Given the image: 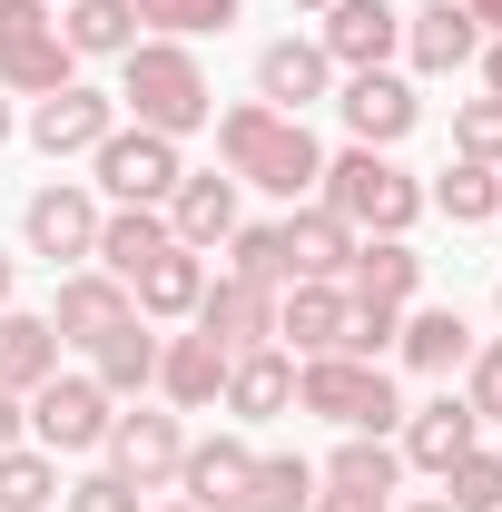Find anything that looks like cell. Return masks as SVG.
<instances>
[{
	"label": "cell",
	"instance_id": "obj_27",
	"mask_svg": "<svg viewBox=\"0 0 502 512\" xmlns=\"http://www.w3.org/2000/svg\"><path fill=\"white\" fill-rule=\"evenodd\" d=\"M276 237H286V266H296V276H345V256H355V227H345L335 207H296Z\"/></svg>",
	"mask_w": 502,
	"mask_h": 512
},
{
	"label": "cell",
	"instance_id": "obj_26",
	"mask_svg": "<svg viewBox=\"0 0 502 512\" xmlns=\"http://www.w3.org/2000/svg\"><path fill=\"white\" fill-rule=\"evenodd\" d=\"M60 40L79 60H128V50H138V0H69Z\"/></svg>",
	"mask_w": 502,
	"mask_h": 512
},
{
	"label": "cell",
	"instance_id": "obj_9",
	"mask_svg": "<svg viewBox=\"0 0 502 512\" xmlns=\"http://www.w3.org/2000/svg\"><path fill=\"white\" fill-rule=\"evenodd\" d=\"M315 50H325V60L355 79V69H384L394 50H404V20H394V0H335Z\"/></svg>",
	"mask_w": 502,
	"mask_h": 512
},
{
	"label": "cell",
	"instance_id": "obj_5",
	"mask_svg": "<svg viewBox=\"0 0 502 512\" xmlns=\"http://www.w3.org/2000/svg\"><path fill=\"white\" fill-rule=\"evenodd\" d=\"M69 50L60 20H50V0H0V79L10 89H30V99H50V89H69Z\"/></svg>",
	"mask_w": 502,
	"mask_h": 512
},
{
	"label": "cell",
	"instance_id": "obj_39",
	"mask_svg": "<svg viewBox=\"0 0 502 512\" xmlns=\"http://www.w3.org/2000/svg\"><path fill=\"white\" fill-rule=\"evenodd\" d=\"M394 335H404V316H394V306H355V316H345V355H365V365H375Z\"/></svg>",
	"mask_w": 502,
	"mask_h": 512
},
{
	"label": "cell",
	"instance_id": "obj_17",
	"mask_svg": "<svg viewBox=\"0 0 502 512\" xmlns=\"http://www.w3.org/2000/svg\"><path fill=\"white\" fill-rule=\"evenodd\" d=\"M286 404H296V355H286V345H247V355H227V414L266 424V414H286Z\"/></svg>",
	"mask_w": 502,
	"mask_h": 512
},
{
	"label": "cell",
	"instance_id": "obj_24",
	"mask_svg": "<svg viewBox=\"0 0 502 512\" xmlns=\"http://www.w3.org/2000/svg\"><path fill=\"white\" fill-rule=\"evenodd\" d=\"M325 69H335V60H325L315 40H276V50H256V99L296 119L306 99H325Z\"/></svg>",
	"mask_w": 502,
	"mask_h": 512
},
{
	"label": "cell",
	"instance_id": "obj_44",
	"mask_svg": "<svg viewBox=\"0 0 502 512\" xmlns=\"http://www.w3.org/2000/svg\"><path fill=\"white\" fill-rule=\"evenodd\" d=\"M463 10H473V20H483V30L502 40V0H463Z\"/></svg>",
	"mask_w": 502,
	"mask_h": 512
},
{
	"label": "cell",
	"instance_id": "obj_2",
	"mask_svg": "<svg viewBox=\"0 0 502 512\" xmlns=\"http://www.w3.org/2000/svg\"><path fill=\"white\" fill-rule=\"evenodd\" d=\"M119 99L138 109V128H158V138H188V128L217 119L207 69H197L188 40H138V50L119 60Z\"/></svg>",
	"mask_w": 502,
	"mask_h": 512
},
{
	"label": "cell",
	"instance_id": "obj_19",
	"mask_svg": "<svg viewBox=\"0 0 502 512\" xmlns=\"http://www.w3.org/2000/svg\"><path fill=\"white\" fill-rule=\"evenodd\" d=\"M138 306H128V286L99 266V276H60V306H50V325H60V345H99L109 325H128Z\"/></svg>",
	"mask_w": 502,
	"mask_h": 512
},
{
	"label": "cell",
	"instance_id": "obj_13",
	"mask_svg": "<svg viewBox=\"0 0 502 512\" xmlns=\"http://www.w3.org/2000/svg\"><path fill=\"white\" fill-rule=\"evenodd\" d=\"M197 335H217L227 355H247L276 335V286H247V276H217L207 296H197Z\"/></svg>",
	"mask_w": 502,
	"mask_h": 512
},
{
	"label": "cell",
	"instance_id": "obj_12",
	"mask_svg": "<svg viewBox=\"0 0 502 512\" xmlns=\"http://www.w3.org/2000/svg\"><path fill=\"white\" fill-rule=\"evenodd\" d=\"M345 316H355V296H345L335 276H296L286 306H276V335H286L296 355H345Z\"/></svg>",
	"mask_w": 502,
	"mask_h": 512
},
{
	"label": "cell",
	"instance_id": "obj_33",
	"mask_svg": "<svg viewBox=\"0 0 502 512\" xmlns=\"http://www.w3.org/2000/svg\"><path fill=\"white\" fill-rule=\"evenodd\" d=\"M40 503H60V463L40 444H10L0 453V512H40Z\"/></svg>",
	"mask_w": 502,
	"mask_h": 512
},
{
	"label": "cell",
	"instance_id": "obj_15",
	"mask_svg": "<svg viewBox=\"0 0 502 512\" xmlns=\"http://www.w3.org/2000/svg\"><path fill=\"white\" fill-rule=\"evenodd\" d=\"M355 306H404L414 286H424V256L404 247V237H355V256H345V276H335Z\"/></svg>",
	"mask_w": 502,
	"mask_h": 512
},
{
	"label": "cell",
	"instance_id": "obj_35",
	"mask_svg": "<svg viewBox=\"0 0 502 512\" xmlns=\"http://www.w3.org/2000/svg\"><path fill=\"white\" fill-rule=\"evenodd\" d=\"M227 276H247V286H296L286 237H276V227H237V237H227Z\"/></svg>",
	"mask_w": 502,
	"mask_h": 512
},
{
	"label": "cell",
	"instance_id": "obj_50",
	"mask_svg": "<svg viewBox=\"0 0 502 512\" xmlns=\"http://www.w3.org/2000/svg\"><path fill=\"white\" fill-rule=\"evenodd\" d=\"M158 512H197V503H158Z\"/></svg>",
	"mask_w": 502,
	"mask_h": 512
},
{
	"label": "cell",
	"instance_id": "obj_46",
	"mask_svg": "<svg viewBox=\"0 0 502 512\" xmlns=\"http://www.w3.org/2000/svg\"><path fill=\"white\" fill-rule=\"evenodd\" d=\"M0 306H10V256H0Z\"/></svg>",
	"mask_w": 502,
	"mask_h": 512
},
{
	"label": "cell",
	"instance_id": "obj_10",
	"mask_svg": "<svg viewBox=\"0 0 502 512\" xmlns=\"http://www.w3.org/2000/svg\"><path fill=\"white\" fill-rule=\"evenodd\" d=\"M109 128H119V99H109V89H79V79H69V89H50V99L30 109V138H40L50 158H89Z\"/></svg>",
	"mask_w": 502,
	"mask_h": 512
},
{
	"label": "cell",
	"instance_id": "obj_4",
	"mask_svg": "<svg viewBox=\"0 0 502 512\" xmlns=\"http://www.w3.org/2000/svg\"><path fill=\"white\" fill-rule=\"evenodd\" d=\"M296 404L325 414V424H345V434H384V424L404 414V404H394V384H384V365H365V355H306Z\"/></svg>",
	"mask_w": 502,
	"mask_h": 512
},
{
	"label": "cell",
	"instance_id": "obj_34",
	"mask_svg": "<svg viewBox=\"0 0 502 512\" xmlns=\"http://www.w3.org/2000/svg\"><path fill=\"white\" fill-rule=\"evenodd\" d=\"M434 207L453 217V227H483V217L502 207V178H493V168H473V158H453V168L434 178Z\"/></svg>",
	"mask_w": 502,
	"mask_h": 512
},
{
	"label": "cell",
	"instance_id": "obj_21",
	"mask_svg": "<svg viewBox=\"0 0 502 512\" xmlns=\"http://www.w3.org/2000/svg\"><path fill=\"white\" fill-rule=\"evenodd\" d=\"M168 237L178 247H217V237H237V178H178L168 188Z\"/></svg>",
	"mask_w": 502,
	"mask_h": 512
},
{
	"label": "cell",
	"instance_id": "obj_41",
	"mask_svg": "<svg viewBox=\"0 0 502 512\" xmlns=\"http://www.w3.org/2000/svg\"><path fill=\"white\" fill-rule=\"evenodd\" d=\"M463 404H473L483 424H502V335L483 345V355H473V394H463Z\"/></svg>",
	"mask_w": 502,
	"mask_h": 512
},
{
	"label": "cell",
	"instance_id": "obj_30",
	"mask_svg": "<svg viewBox=\"0 0 502 512\" xmlns=\"http://www.w3.org/2000/svg\"><path fill=\"white\" fill-rule=\"evenodd\" d=\"M404 345V365H424V375H453V365H473V325L453 316V306H424V316L394 335Z\"/></svg>",
	"mask_w": 502,
	"mask_h": 512
},
{
	"label": "cell",
	"instance_id": "obj_18",
	"mask_svg": "<svg viewBox=\"0 0 502 512\" xmlns=\"http://www.w3.org/2000/svg\"><path fill=\"white\" fill-rule=\"evenodd\" d=\"M20 227H30V256H50V266L99 247V207H89V188H40Z\"/></svg>",
	"mask_w": 502,
	"mask_h": 512
},
{
	"label": "cell",
	"instance_id": "obj_42",
	"mask_svg": "<svg viewBox=\"0 0 502 512\" xmlns=\"http://www.w3.org/2000/svg\"><path fill=\"white\" fill-rule=\"evenodd\" d=\"M306 512H394V503H384V493H335V483H325Z\"/></svg>",
	"mask_w": 502,
	"mask_h": 512
},
{
	"label": "cell",
	"instance_id": "obj_48",
	"mask_svg": "<svg viewBox=\"0 0 502 512\" xmlns=\"http://www.w3.org/2000/svg\"><path fill=\"white\" fill-rule=\"evenodd\" d=\"M0 138H10V99H0Z\"/></svg>",
	"mask_w": 502,
	"mask_h": 512
},
{
	"label": "cell",
	"instance_id": "obj_11",
	"mask_svg": "<svg viewBox=\"0 0 502 512\" xmlns=\"http://www.w3.org/2000/svg\"><path fill=\"white\" fill-rule=\"evenodd\" d=\"M335 109H345V128H355V148H394L404 128L424 119V99H414V89H404L394 69H355Z\"/></svg>",
	"mask_w": 502,
	"mask_h": 512
},
{
	"label": "cell",
	"instance_id": "obj_47",
	"mask_svg": "<svg viewBox=\"0 0 502 512\" xmlns=\"http://www.w3.org/2000/svg\"><path fill=\"white\" fill-rule=\"evenodd\" d=\"M296 10H335V0H296Z\"/></svg>",
	"mask_w": 502,
	"mask_h": 512
},
{
	"label": "cell",
	"instance_id": "obj_25",
	"mask_svg": "<svg viewBox=\"0 0 502 512\" xmlns=\"http://www.w3.org/2000/svg\"><path fill=\"white\" fill-rule=\"evenodd\" d=\"M197 296H207L197 247H168V256H148V266L128 276V306H138V316H197Z\"/></svg>",
	"mask_w": 502,
	"mask_h": 512
},
{
	"label": "cell",
	"instance_id": "obj_38",
	"mask_svg": "<svg viewBox=\"0 0 502 512\" xmlns=\"http://www.w3.org/2000/svg\"><path fill=\"white\" fill-rule=\"evenodd\" d=\"M453 148H463L473 168H502V99H463V119H453Z\"/></svg>",
	"mask_w": 502,
	"mask_h": 512
},
{
	"label": "cell",
	"instance_id": "obj_49",
	"mask_svg": "<svg viewBox=\"0 0 502 512\" xmlns=\"http://www.w3.org/2000/svg\"><path fill=\"white\" fill-rule=\"evenodd\" d=\"M414 512H453V503H414Z\"/></svg>",
	"mask_w": 502,
	"mask_h": 512
},
{
	"label": "cell",
	"instance_id": "obj_16",
	"mask_svg": "<svg viewBox=\"0 0 502 512\" xmlns=\"http://www.w3.org/2000/svg\"><path fill=\"white\" fill-rule=\"evenodd\" d=\"M404 50H414V69H434V79H453V69L483 50V20L463 10V0H424L414 20H404Z\"/></svg>",
	"mask_w": 502,
	"mask_h": 512
},
{
	"label": "cell",
	"instance_id": "obj_22",
	"mask_svg": "<svg viewBox=\"0 0 502 512\" xmlns=\"http://www.w3.org/2000/svg\"><path fill=\"white\" fill-rule=\"evenodd\" d=\"M158 384H168L178 414H207V404L227 394V345H217V335H178V345H158Z\"/></svg>",
	"mask_w": 502,
	"mask_h": 512
},
{
	"label": "cell",
	"instance_id": "obj_14",
	"mask_svg": "<svg viewBox=\"0 0 502 512\" xmlns=\"http://www.w3.org/2000/svg\"><path fill=\"white\" fill-rule=\"evenodd\" d=\"M473 444H483V414H473L463 394H434V404L404 414V463H424V473H453Z\"/></svg>",
	"mask_w": 502,
	"mask_h": 512
},
{
	"label": "cell",
	"instance_id": "obj_36",
	"mask_svg": "<svg viewBox=\"0 0 502 512\" xmlns=\"http://www.w3.org/2000/svg\"><path fill=\"white\" fill-rule=\"evenodd\" d=\"M443 503H453V512H502V453L473 444L453 473H443Z\"/></svg>",
	"mask_w": 502,
	"mask_h": 512
},
{
	"label": "cell",
	"instance_id": "obj_31",
	"mask_svg": "<svg viewBox=\"0 0 502 512\" xmlns=\"http://www.w3.org/2000/svg\"><path fill=\"white\" fill-rule=\"evenodd\" d=\"M394 473H404V453L384 444V434H345L335 463H325V483H335V493H394Z\"/></svg>",
	"mask_w": 502,
	"mask_h": 512
},
{
	"label": "cell",
	"instance_id": "obj_20",
	"mask_svg": "<svg viewBox=\"0 0 502 512\" xmlns=\"http://www.w3.org/2000/svg\"><path fill=\"white\" fill-rule=\"evenodd\" d=\"M247 473H256V453L237 444V434L188 444V463H178V483H188V503H197V512H247Z\"/></svg>",
	"mask_w": 502,
	"mask_h": 512
},
{
	"label": "cell",
	"instance_id": "obj_23",
	"mask_svg": "<svg viewBox=\"0 0 502 512\" xmlns=\"http://www.w3.org/2000/svg\"><path fill=\"white\" fill-rule=\"evenodd\" d=\"M50 375H60V325L0 306V394H40Z\"/></svg>",
	"mask_w": 502,
	"mask_h": 512
},
{
	"label": "cell",
	"instance_id": "obj_40",
	"mask_svg": "<svg viewBox=\"0 0 502 512\" xmlns=\"http://www.w3.org/2000/svg\"><path fill=\"white\" fill-rule=\"evenodd\" d=\"M69 512H138V483H119V473H79V483H69Z\"/></svg>",
	"mask_w": 502,
	"mask_h": 512
},
{
	"label": "cell",
	"instance_id": "obj_45",
	"mask_svg": "<svg viewBox=\"0 0 502 512\" xmlns=\"http://www.w3.org/2000/svg\"><path fill=\"white\" fill-rule=\"evenodd\" d=\"M483 69H493V99H502V40H493V60H483Z\"/></svg>",
	"mask_w": 502,
	"mask_h": 512
},
{
	"label": "cell",
	"instance_id": "obj_43",
	"mask_svg": "<svg viewBox=\"0 0 502 512\" xmlns=\"http://www.w3.org/2000/svg\"><path fill=\"white\" fill-rule=\"evenodd\" d=\"M20 444V394H0V453Z\"/></svg>",
	"mask_w": 502,
	"mask_h": 512
},
{
	"label": "cell",
	"instance_id": "obj_1",
	"mask_svg": "<svg viewBox=\"0 0 502 512\" xmlns=\"http://www.w3.org/2000/svg\"><path fill=\"white\" fill-rule=\"evenodd\" d=\"M217 158H227V178H256V188H276V197H306L325 178V148L306 138V119H286L266 99H247V109L217 119Z\"/></svg>",
	"mask_w": 502,
	"mask_h": 512
},
{
	"label": "cell",
	"instance_id": "obj_28",
	"mask_svg": "<svg viewBox=\"0 0 502 512\" xmlns=\"http://www.w3.org/2000/svg\"><path fill=\"white\" fill-rule=\"evenodd\" d=\"M168 247H178V237H168V217H158V207H119V217H99V247H89V256L128 286L148 256H168Z\"/></svg>",
	"mask_w": 502,
	"mask_h": 512
},
{
	"label": "cell",
	"instance_id": "obj_6",
	"mask_svg": "<svg viewBox=\"0 0 502 512\" xmlns=\"http://www.w3.org/2000/svg\"><path fill=\"white\" fill-rule=\"evenodd\" d=\"M89 158H99V188L119 207H168V188L188 178L178 168V138H158V128H109Z\"/></svg>",
	"mask_w": 502,
	"mask_h": 512
},
{
	"label": "cell",
	"instance_id": "obj_3",
	"mask_svg": "<svg viewBox=\"0 0 502 512\" xmlns=\"http://www.w3.org/2000/svg\"><path fill=\"white\" fill-rule=\"evenodd\" d=\"M315 188H325V207H335L355 237H404V227L424 217V188H414L384 148H345V158H325Z\"/></svg>",
	"mask_w": 502,
	"mask_h": 512
},
{
	"label": "cell",
	"instance_id": "obj_37",
	"mask_svg": "<svg viewBox=\"0 0 502 512\" xmlns=\"http://www.w3.org/2000/svg\"><path fill=\"white\" fill-rule=\"evenodd\" d=\"M138 20H148L158 40H188V30H227L237 0H138Z\"/></svg>",
	"mask_w": 502,
	"mask_h": 512
},
{
	"label": "cell",
	"instance_id": "obj_29",
	"mask_svg": "<svg viewBox=\"0 0 502 512\" xmlns=\"http://www.w3.org/2000/svg\"><path fill=\"white\" fill-rule=\"evenodd\" d=\"M89 375H99V394H138V384H158V335L128 316V325H109L99 345H89Z\"/></svg>",
	"mask_w": 502,
	"mask_h": 512
},
{
	"label": "cell",
	"instance_id": "obj_8",
	"mask_svg": "<svg viewBox=\"0 0 502 512\" xmlns=\"http://www.w3.org/2000/svg\"><path fill=\"white\" fill-rule=\"evenodd\" d=\"M178 463H188L178 414H109V473H119V483L158 493V483H178Z\"/></svg>",
	"mask_w": 502,
	"mask_h": 512
},
{
	"label": "cell",
	"instance_id": "obj_7",
	"mask_svg": "<svg viewBox=\"0 0 502 512\" xmlns=\"http://www.w3.org/2000/svg\"><path fill=\"white\" fill-rule=\"evenodd\" d=\"M30 434H40V453L109 444V394H99V375H50L40 394H30Z\"/></svg>",
	"mask_w": 502,
	"mask_h": 512
},
{
	"label": "cell",
	"instance_id": "obj_32",
	"mask_svg": "<svg viewBox=\"0 0 502 512\" xmlns=\"http://www.w3.org/2000/svg\"><path fill=\"white\" fill-rule=\"evenodd\" d=\"M306 503H315V463H306V453H256L247 512H306Z\"/></svg>",
	"mask_w": 502,
	"mask_h": 512
}]
</instances>
